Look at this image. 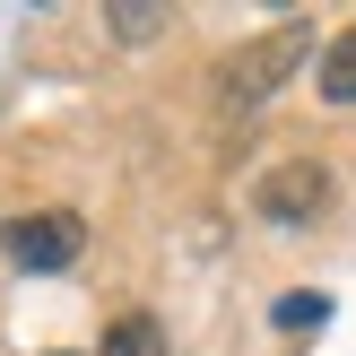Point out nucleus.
Returning a JSON list of instances; mask_svg holds the SVG:
<instances>
[{
	"label": "nucleus",
	"instance_id": "nucleus-3",
	"mask_svg": "<svg viewBox=\"0 0 356 356\" xmlns=\"http://www.w3.org/2000/svg\"><path fill=\"white\" fill-rule=\"evenodd\" d=\"M252 200H261V218H270V226H305V218H322V209H330V165L287 156V165H270V174L252 183Z\"/></svg>",
	"mask_w": 356,
	"mask_h": 356
},
{
	"label": "nucleus",
	"instance_id": "nucleus-2",
	"mask_svg": "<svg viewBox=\"0 0 356 356\" xmlns=\"http://www.w3.org/2000/svg\"><path fill=\"white\" fill-rule=\"evenodd\" d=\"M0 252H9V270L52 278V270H70V261L87 252V226L70 218V209H26V218L0 226Z\"/></svg>",
	"mask_w": 356,
	"mask_h": 356
},
{
	"label": "nucleus",
	"instance_id": "nucleus-6",
	"mask_svg": "<svg viewBox=\"0 0 356 356\" xmlns=\"http://www.w3.org/2000/svg\"><path fill=\"white\" fill-rule=\"evenodd\" d=\"M270 322H278V330H322V322H330V296H322V287H296V296H278Z\"/></svg>",
	"mask_w": 356,
	"mask_h": 356
},
{
	"label": "nucleus",
	"instance_id": "nucleus-4",
	"mask_svg": "<svg viewBox=\"0 0 356 356\" xmlns=\"http://www.w3.org/2000/svg\"><path fill=\"white\" fill-rule=\"evenodd\" d=\"M96 356H165V330H156V313H122L113 330H104Z\"/></svg>",
	"mask_w": 356,
	"mask_h": 356
},
{
	"label": "nucleus",
	"instance_id": "nucleus-1",
	"mask_svg": "<svg viewBox=\"0 0 356 356\" xmlns=\"http://www.w3.org/2000/svg\"><path fill=\"white\" fill-rule=\"evenodd\" d=\"M313 52V26L305 17H287V26H270V35H252L243 52H226V70H218V104H261L278 79H296V61Z\"/></svg>",
	"mask_w": 356,
	"mask_h": 356
},
{
	"label": "nucleus",
	"instance_id": "nucleus-7",
	"mask_svg": "<svg viewBox=\"0 0 356 356\" xmlns=\"http://www.w3.org/2000/svg\"><path fill=\"white\" fill-rule=\"evenodd\" d=\"M156 26H165V17H156V9H113V35H122V44H148Z\"/></svg>",
	"mask_w": 356,
	"mask_h": 356
},
{
	"label": "nucleus",
	"instance_id": "nucleus-5",
	"mask_svg": "<svg viewBox=\"0 0 356 356\" xmlns=\"http://www.w3.org/2000/svg\"><path fill=\"white\" fill-rule=\"evenodd\" d=\"M322 104H356V26L322 52Z\"/></svg>",
	"mask_w": 356,
	"mask_h": 356
}]
</instances>
